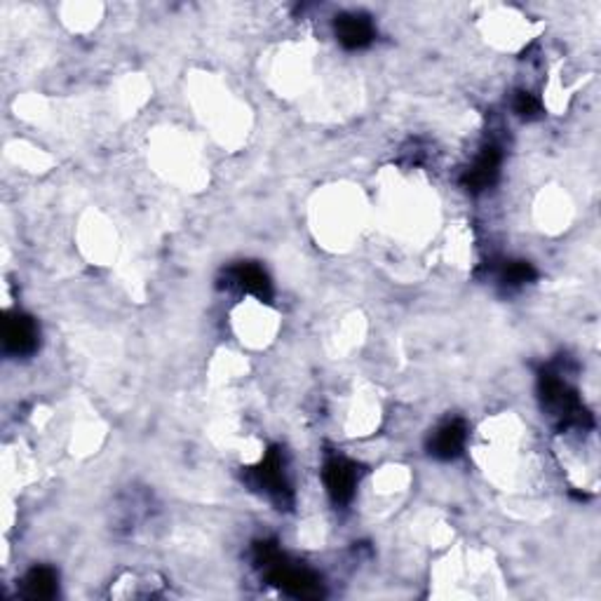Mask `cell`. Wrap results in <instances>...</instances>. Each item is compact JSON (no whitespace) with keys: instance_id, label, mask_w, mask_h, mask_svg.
I'll return each mask as SVG.
<instances>
[{"instance_id":"8","label":"cell","mask_w":601,"mask_h":601,"mask_svg":"<svg viewBox=\"0 0 601 601\" xmlns=\"http://www.w3.org/2000/svg\"><path fill=\"white\" fill-rule=\"evenodd\" d=\"M233 276H235V282L244 289V292L261 296V299H268L270 296L268 276H266L256 263H243V266H237Z\"/></svg>"},{"instance_id":"1","label":"cell","mask_w":601,"mask_h":601,"mask_svg":"<svg viewBox=\"0 0 601 601\" xmlns=\"http://www.w3.org/2000/svg\"><path fill=\"white\" fill-rule=\"evenodd\" d=\"M266 569H268L270 582H276L277 588H282L289 595L300 597V599H313V597L322 595L320 580L313 573H308V571L287 566L280 559L270 564V566H266Z\"/></svg>"},{"instance_id":"7","label":"cell","mask_w":601,"mask_h":601,"mask_svg":"<svg viewBox=\"0 0 601 601\" xmlns=\"http://www.w3.org/2000/svg\"><path fill=\"white\" fill-rule=\"evenodd\" d=\"M24 595L31 599H52L57 595V576L47 566L33 569L24 580Z\"/></svg>"},{"instance_id":"5","label":"cell","mask_w":601,"mask_h":601,"mask_svg":"<svg viewBox=\"0 0 601 601\" xmlns=\"http://www.w3.org/2000/svg\"><path fill=\"white\" fill-rule=\"evenodd\" d=\"M463 444H465V425L461 421H451L444 423L435 435H432L430 451L437 458H454V456L461 454Z\"/></svg>"},{"instance_id":"10","label":"cell","mask_w":601,"mask_h":601,"mask_svg":"<svg viewBox=\"0 0 601 601\" xmlns=\"http://www.w3.org/2000/svg\"><path fill=\"white\" fill-rule=\"evenodd\" d=\"M515 111H517L519 116H536L538 113V102L533 99L529 92H519L517 99H515Z\"/></svg>"},{"instance_id":"6","label":"cell","mask_w":601,"mask_h":601,"mask_svg":"<svg viewBox=\"0 0 601 601\" xmlns=\"http://www.w3.org/2000/svg\"><path fill=\"white\" fill-rule=\"evenodd\" d=\"M498 153H496V148H486L484 153L474 161V165L467 169L465 174V185L467 188H473V191H482L486 185H491L493 179H496V174H498Z\"/></svg>"},{"instance_id":"3","label":"cell","mask_w":601,"mask_h":601,"mask_svg":"<svg viewBox=\"0 0 601 601\" xmlns=\"http://www.w3.org/2000/svg\"><path fill=\"white\" fill-rule=\"evenodd\" d=\"M325 484L336 503H348L355 493V484H358L355 465L348 463L346 458H332L325 465Z\"/></svg>"},{"instance_id":"9","label":"cell","mask_w":601,"mask_h":601,"mask_svg":"<svg viewBox=\"0 0 601 601\" xmlns=\"http://www.w3.org/2000/svg\"><path fill=\"white\" fill-rule=\"evenodd\" d=\"M533 268L531 263L526 261H510L503 270V280L510 282V284H524V282L533 280Z\"/></svg>"},{"instance_id":"2","label":"cell","mask_w":601,"mask_h":601,"mask_svg":"<svg viewBox=\"0 0 601 601\" xmlns=\"http://www.w3.org/2000/svg\"><path fill=\"white\" fill-rule=\"evenodd\" d=\"M5 348L14 355H26V352H33L38 346V326L31 317L26 315L14 313L5 320Z\"/></svg>"},{"instance_id":"4","label":"cell","mask_w":601,"mask_h":601,"mask_svg":"<svg viewBox=\"0 0 601 601\" xmlns=\"http://www.w3.org/2000/svg\"><path fill=\"white\" fill-rule=\"evenodd\" d=\"M336 36H339L341 45L348 50H359V47L369 45L374 38V26L362 14H343L336 21Z\"/></svg>"}]
</instances>
